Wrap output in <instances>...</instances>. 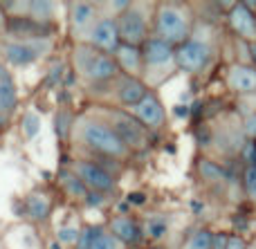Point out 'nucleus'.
I'll list each match as a JSON object with an SVG mask.
<instances>
[{
	"instance_id": "9",
	"label": "nucleus",
	"mask_w": 256,
	"mask_h": 249,
	"mask_svg": "<svg viewBox=\"0 0 256 249\" xmlns=\"http://www.w3.org/2000/svg\"><path fill=\"white\" fill-rule=\"evenodd\" d=\"M230 25L236 34L245 36V38H252L256 36V18L250 11L248 4H236L230 13Z\"/></svg>"
},
{
	"instance_id": "10",
	"label": "nucleus",
	"mask_w": 256,
	"mask_h": 249,
	"mask_svg": "<svg viewBox=\"0 0 256 249\" xmlns=\"http://www.w3.org/2000/svg\"><path fill=\"white\" fill-rule=\"evenodd\" d=\"M135 115L140 121H144L146 126H162L164 124V108L153 94H146L144 101L140 106H135Z\"/></svg>"
},
{
	"instance_id": "24",
	"label": "nucleus",
	"mask_w": 256,
	"mask_h": 249,
	"mask_svg": "<svg viewBox=\"0 0 256 249\" xmlns=\"http://www.w3.org/2000/svg\"><path fill=\"white\" fill-rule=\"evenodd\" d=\"M214 247V236L209 232H198L189 243V249H212Z\"/></svg>"
},
{
	"instance_id": "15",
	"label": "nucleus",
	"mask_w": 256,
	"mask_h": 249,
	"mask_svg": "<svg viewBox=\"0 0 256 249\" xmlns=\"http://www.w3.org/2000/svg\"><path fill=\"white\" fill-rule=\"evenodd\" d=\"M146 88L142 81H135V79H128L124 85L120 88V101L124 106H140L146 97Z\"/></svg>"
},
{
	"instance_id": "11",
	"label": "nucleus",
	"mask_w": 256,
	"mask_h": 249,
	"mask_svg": "<svg viewBox=\"0 0 256 249\" xmlns=\"http://www.w3.org/2000/svg\"><path fill=\"white\" fill-rule=\"evenodd\" d=\"M76 247L79 249H117V243L110 234H104L97 227H88L86 232H81Z\"/></svg>"
},
{
	"instance_id": "13",
	"label": "nucleus",
	"mask_w": 256,
	"mask_h": 249,
	"mask_svg": "<svg viewBox=\"0 0 256 249\" xmlns=\"http://www.w3.org/2000/svg\"><path fill=\"white\" fill-rule=\"evenodd\" d=\"M230 85L238 92H254L256 90V70L248 65H236L230 72Z\"/></svg>"
},
{
	"instance_id": "17",
	"label": "nucleus",
	"mask_w": 256,
	"mask_h": 249,
	"mask_svg": "<svg viewBox=\"0 0 256 249\" xmlns=\"http://www.w3.org/2000/svg\"><path fill=\"white\" fill-rule=\"evenodd\" d=\"M25 205H27V214H30L34 220L48 218L50 202H48V198H45V196H40V193H32V196L25 200Z\"/></svg>"
},
{
	"instance_id": "28",
	"label": "nucleus",
	"mask_w": 256,
	"mask_h": 249,
	"mask_svg": "<svg viewBox=\"0 0 256 249\" xmlns=\"http://www.w3.org/2000/svg\"><path fill=\"white\" fill-rule=\"evenodd\" d=\"M245 189H248V193L256 200V166H250V169L245 171Z\"/></svg>"
},
{
	"instance_id": "37",
	"label": "nucleus",
	"mask_w": 256,
	"mask_h": 249,
	"mask_svg": "<svg viewBox=\"0 0 256 249\" xmlns=\"http://www.w3.org/2000/svg\"><path fill=\"white\" fill-rule=\"evenodd\" d=\"M0 126H2V117H0Z\"/></svg>"
},
{
	"instance_id": "12",
	"label": "nucleus",
	"mask_w": 256,
	"mask_h": 249,
	"mask_svg": "<svg viewBox=\"0 0 256 249\" xmlns=\"http://www.w3.org/2000/svg\"><path fill=\"white\" fill-rule=\"evenodd\" d=\"M144 56L150 65H162V63H168L173 58V49L166 40L150 38V40H146V45H144Z\"/></svg>"
},
{
	"instance_id": "36",
	"label": "nucleus",
	"mask_w": 256,
	"mask_h": 249,
	"mask_svg": "<svg viewBox=\"0 0 256 249\" xmlns=\"http://www.w3.org/2000/svg\"><path fill=\"white\" fill-rule=\"evenodd\" d=\"M252 58H254V63H256V43L252 45Z\"/></svg>"
},
{
	"instance_id": "21",
	"label": "nucleus",
	"mask_w": 256,
	"mask_h": 249,
	"mask_svg": "<svg viewBox=\"0 0 256 249\" xmlns=\"http://www.w3.org/2000/svg\"><path fill=\"white\" fill-rule=\"evenodd\" d=\"M38 29H40V25H36V22H32V20H12L9 22V31H12V34H32V36H36Z\"/></svg>"
},
{
	"instance_id": "14",
	"label": "nucleus",
	"mask_w": 256,
	"mask_h": 249,
	"mask_svg": "<svg viewBox=\"0 0 256 249\" xmlns=\"http://www.w3.org/2000/svg\"><path fill=\"white\" fill-rule=\"evenodd\" d=\"M40 54V49L36 45H25V43H14V45H7V58L9 63L14 65H27V63L36 61Z\"/></svg>"
},
{
	"instance_id": "34",
	"label": "nucleus",
	"mask_w": 256,
	"mask_h": 249,
	"mask_svg": "<svg viewBox=\"0 0 256 249\" xmlns=\"http://www.w3.org/2000/svg\"><path fill=\"white\" fill-rule=\"evenodd\" d=\"M173 112H176L178 117H186V112H189V110H186L184 106H176V110H173Z\"/></svg>"
},
{
	"instance_id": "2",
	"label": "nucleus",
	"mask_w": 256,
	"mask_h": 249,
	"mask_svg": "<svg viewBox=\"0 0 256 249\" xmlns=\"http://www.w3.org/2000/svg\"><path fill=\"white\" fill-rule=\"evenodd\" d=\"M81 137L88 146L97 148L99 153H106L112 157H124L126 155V144L117 137V133L108 126L99 124V121H88L81 128Z\"/></svg>"
},
{
	"instance_id": "26",
	"label": "nucleus",
	"mask_w": 256,
	"mask_h": 249,
	"mask_svg": "<svg viewBox=\"0 0 256 249\" xmlns=\"http://www.w3.org/2000/svg\"><path fill=\"white\" fill-rule=\"evenodd\" d=\"M30 13H32V18H50V13H52V4L40 2V0L30 2Z\"/></svg>"
},
{
	"instance_id": "32",
	"label": "nucleus",
	"mask_w": 256,
	"mask_h": 249,
	"mask_svg": "<svg viewBox=\"0 0 256 249\" xmlns=\"http://www.w3.org/2000/svg\"><path fill=\"white\" fill-rule=\"evenodd\" d=\"M144 200H146L144 193H130V196H128V202H132V205H142Z\"/></svg>"
},
{
	"instance_id": "3",
	"label": "nucleus",
	"mask_w": 256,
	"mask_h": 249,
	"mask_svg": "<svg viewBox=\"0 0 256 249\" xmlns=\"http://www.w3.org/2000/svg\"><path fill=\"white\" fill-rule=\"evenodd\" d=\"M158 29L160 34L166 38V43H182L189 34V27H186V20L178 9L173 7H164L160 9V16H158Z\"/></svg>"
},
{
	"instance_id": "30",
	"label": "nucleus",
	"mask_w": 256,
	"mask_h": 249,
	"mask_svg": "<svg viewBox=\"0 0 256 249\" xmlns=\"http://www.w3.org/2000/svg\"><path fill=\"white\" fill-rule=\"evenodd\" d=\"M245 130H248V135L256 137V115H252L248 121H245Z\"/></svg>"
},
{
	"instance_id": "8",
	"label": "nucleus",
	"mask_w": 256,
	"mask_h": 249,
	"mask_svg": "<svg viewBox=\"0 0 256 249\" xmlns=\"http://www.w3.org/2000/svg\"><path fill=\"white\" fill-rule=\"evenodd\" d=\"M115 133H117V137L126 144V148L128 146L137 148L144 144V133H142L140 121L130 119V117H126V115H122L115 119Z\"/></svg>"
},
{
	"instance_id": "4",
	"label": "nucleus",
	"mask_w": 256,
	"mask_h": 249,
	"mask_svg": "<svg viewBox=\"0 0 256 249\" xmlns=\"http://www.w3.org/2000/svg\"><path fill=\"white\" fill-rule=\"evenodd\" d=\"M209 54H212V49L204 43H200V40H184L176 56H178L180 67H184V70H189V72H196L207 65Z\"/></svg>"
},
{
	"instance_id": "18",
	"label": "nucleus",
	"mask_w": 256,
	"mask_h": 249,
	"mask_svg": "<svg viewBox=\"0 0 256 249\" xmlns=\"http://www.w3.org/2000/svg\"><path fill=\"white\" fill-rule=\"evenodd\" d=\"M117 56H120L122 67H126L128 72H137V67H140V49L135 45H128V43L120 45Z\"/></svg>"
},
{
	"instance_id": "16",
	"label": "nucleus",
	"mask_w": 256,
	"mask_h": 249,
	"mask_svg": "<svg viewBox=\"0 0 256 249\" xmlns=\"http://www.w3.org/2000/svg\"><path fill=\"white\" fill-rule=\"evenodd\" d=\"M110 229H112V234H115L120 241H124V243H135L137 236H140L137 225L132 223V220H128V218H115L110 223Z\"/></svg>"
},
{
	"instance_id": "31",
	"label": "nucleus",
	"mask_w": 256,
	"mask_h": 249,
	"mask_svg": "<svg viewBox=\"0 0 256 249\" xmlns=\"http://www.w3.org/2000/svg\"><path fill=\"white\" fill-rule=\"evenodd\" d=\"M225 249H248V247H245V243L240 241V238H230V243H227Z\"/></svg>"
},
{
	"instance_id": "22",
	"label": "nucleus",
	"mask_w": 256,
	"mask_h": 249,
	"mask_svg": "<svg viewBox=\"0 0 256 249\" xmlns=\"http://www.w3.org/2000/svg\"><path fill=\"white\" fill-rule=\"evenodd\" d=\"M63 187L68 189V193H72V196H79V198H88V193H86V187L84 182L79 180V175H66L63 178Z\"/></svg>"
},
{
	"instance_id": "19",
	"label": "nucleus",
	"mask_w": 256,
	"mask_h": 249,
	"mask_svg": "<svg viewBox=\"0 0 256 249\" xmlns=\"http://www.w3.org/2000/svg\"><path fill=\"white\" fill-rule=\"evenodd\" d=\"M16 106V88L12 81H0V112Z\"/></svg>"
},
{
	"instance_id": "23",
	"label": "nucleus",
	"mask_w": 256,
	"mask_h": 249,
	"mask_svg": "<svg viewBox=\"0 0 256 249\" xmlns=\"http://www.w3.org/2000/svg\"><path fill=\"white\" fill-rule=\"evenodd\" d=\"M22 130H25V135L27 137H36L38 135V130H40V119H38V115H34V112H27L25 117H22Z\"/></svg>"
},
{
	"instance_id": "7",
	"label": "nucleus",
	"mask_w": 256,
	"mask_h": 249,
	"mask_svg": "<svg viewBox=\"0 0 256 249\" xmlns=\"http://www.w3.org/2000/svg\"><path fill=\"white\" fill-rule=\"evenodd\" d=\"M117 27H120L122 38L128 40V45H135V43H140V40L144 38L146 25H144V18L140 16V11H132V9L124 11V16L120 18Z\"/></svg>"
},
{
	"instance_id": "33",
	"label": "nucleus",
	"mask_w": 256,
	"mask_h": 249,
	"mask_svg": "<svg viewBox=\"0 0 256 249\" xmlns=\"http://www.w3.org/2000/svg\"><path fill=\"white\" fill-rule=\"evenodd\" d=\"M66 112H61L58 115V124H56V130H58V135H66Z\"/></svg>"
},
{
	"instance_id": "5",
	"label": "nucleus",
	"mask_w": 256,
	"mask_h": 249,
	"mask_svg": "<svg viewBox=\"0 0 256 249\" xmlns=\"http://www.w3.org/2000/svg\"><path fill=\"white\" fill-rule=\"evenodd\" d=\"M76 175H79L81 182H86L88 187L97 189V191H112L115 187V180L108 171H104L102 166L90 164V162H79L76 164Z\"/></svg>"
},
{
	"instance_id": "6",
	"label": "nucleus",
	"mask_w": 256,
	"mask_h": 249,
	"mask_svg": "<svg viewBox=\"0 0 256 249\" xmlns=\"http://www.w3.org/2000/svg\"><path fill=\"white\" fill-rule=\"evenodd\" d=\"M92 40L104 52H117L120 49V27L115 20H102L92 29Z\"/></svg>"
},
{
	"instance_id": "35",
	"label": "nucleus",
	"mask_w": 256,
	"mask_h": 249,
	"mask_svg": "<svg viewBox=\"0 0 256 249\" xmlns=\"http://www.w3.org/2000/svg\"><path fill=\"white\" fill-rule=\"evenodd\" d=\"M7 79H9V74L2 70V67H0V81H7Z\"/></svg>"
},
{
	"instance_id": "27",
	"label": "nucleus",
	"mask_w": 256,
	"mask_h": 249,
	"mask_svg": "<svg viewBox=\"0 0 256 249\" xmlns=\"http://www.w3.org/2000/svg\"><path fill=\"white\" fill-rule=\"evenodd\" d=\"M200 171H202L204 178H225V171H222L220 166L212 164V162H202V164H200Z\"/></svg>"
},
{
	"instance_id": "25",
	"label": "nucleus",
	"mask_w": 256,
	"mask_h": 249,
	"mask_svg": "<svg viewBox=\"0 0 256 249\" xmlns=\"http://www.w3.org/2000/svg\"><path fill=\"white\" fill-rule=\"evenodd\" d=\"M146 229H148L150 238H162L166 234V223H164V218H150Z\"/></svg>"
},
{
	"instance_id": "1",
	"label": "nucleus",
	"mask_w": 256,
	"mask_h": 249,
	"mask_svg": "<svg viewBox=\"0 0 256 249\" xmlns=\"http://www.w3.org/2000/svg\"><path fill=\"white\" fill-rule=\"evenodd\" d=\"M74 63L81 74H86L88 79H94V81L110 79L117 72V63L112 61L106 52H97V49L86 47V45H81V47L76 49Z\"/></svg>"
},
{
	"instance_id": "38",
	"label": "nucleus",
	"mask_w": 256,
	"mask_h": 249,
	"mask_svg": "<svg viewBox=\"0 0 256 249\" xmlns=\"http://www.w3.org/2000/svg\"><path fill=\"white\" fill-rule=\"evenodd\" d=\"M254 146H256V139H254Z\"/></svg>"
},
{
	"instance_id": "29",
	"label": "nucleus",
	"mask_w": 256,
	"mask_h": 249,
	"mask_svg": "<svg viewBox=\"0 0 256 249\" xmlns=\"http://www.w3.org/2000/svg\"><path fill=\"white\" fill-rule=\"evenodd\" d=\"M79 238H81V234L76 232L74 227L58 229V241H61V243H79Z\"/></svg>"
},
{
	"instance_id": "20",
	"label": "nucleus",
	"mask_w": 256,
	"mask_h": 249,
	"mask_svg": "<svg viewBox=\"0 0 256 249\" xmlns=\"http://www.w3.org/2000/svg\"><path fill=\"white\" fill-rule=\"evenodd\" d=\"M90 18H92V7L90 4H74V13H72V22H74L76 29H84L86 25L90 22Z\"/></svg>"
}]
</instances>
